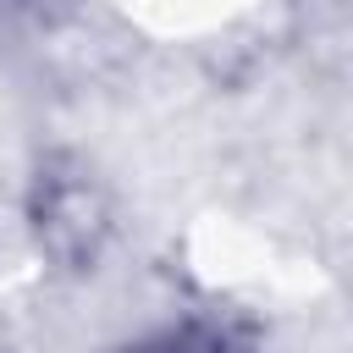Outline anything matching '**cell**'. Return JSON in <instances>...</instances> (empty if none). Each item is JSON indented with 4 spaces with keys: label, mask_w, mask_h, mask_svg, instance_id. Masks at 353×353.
Wrapping results in <instances>:
<instances>
[{
    "label": "cell",
    "mask_w": 353,
    "mask_h": 353,
    "mask_svg": "<svg viewBox=\"0 0 353 353\" xmlns=\"http://www.w3.org/2000/svg\"><path fill=\"white\" fill-rule=\"evenodd\" d=\"M39 232H44L50 248H61V254H88L94 237H99V204H94V193H88L83 182L55 188V193L44 199V221H39Z\"/></svg>",
    "instance_id": "obj_1"
},
{
    "label": "cell",
    "mask_w": 353,
    "mask_h": 353,
    "mask_svg": "<svg viewBox=\"0 0 353 353\" xmlns=\"http://www.w3.org/2000/svg\"><path fill=\"white\" fill-rule=\"evenodd\" d=\"M138 353H243V347L221 325H182V331H165V336L143 342Z\"/></svg>",
    "instance_id": "obj_2"
}]
</instances>
